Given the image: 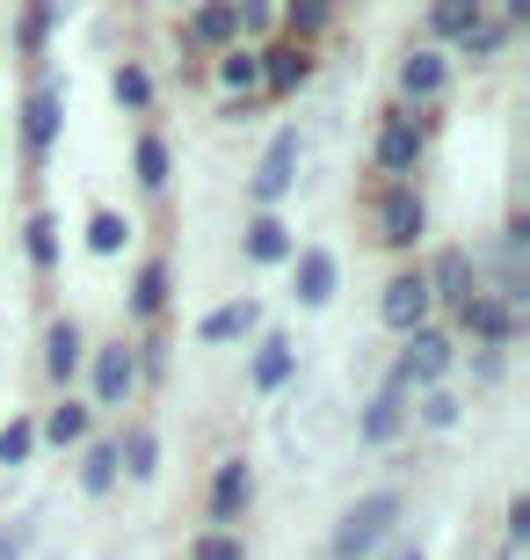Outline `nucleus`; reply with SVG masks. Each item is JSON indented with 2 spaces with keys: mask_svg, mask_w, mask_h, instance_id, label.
<instances>
[{
  "mask_svg": "<svg viewBox=\"0 0 530 560\" xmlns=\"http://www.w3.org/2000/svg\"><path fill=\"white\" fill-rule=\"evenodd\" d=\"M444 88H450V59L436 51V44H422V51L400 59V103H408V109H436V103H444Z\"/></svg>",
  "mask_w": 530,
  "mask_h": 560,
  "instance_id": "nucleus-13",
  "label": "nucleus"
},
{
  "mask_svg": "<svg viewBox=\"0 0 530 560\" xmlns=\"http://www.w3.org/2000/svg\"><path fill=\"white\" fill-rule=\"evenodd\" d=\"M87 436H95V408H87V400H73V394H66L59 408L37 422V444H59V452H81Z\"/></svg>",
  "mask_w": 530,
  "mask_h": 560,
  "instance_id": "nucleus-22",
  "label": "nucleus"
},
{
  "mask_svg": "<svg viewBox=\"0 0 530 560\" xmlns=\"http://www.w3.org/2000/svg\"><path fill=\"white\" fill-rule=\"evenodd\" d=\"M247 502H255V466L247 458H225L211 474V532H240Z\"/></svg>",
  "mask_w": 530,
  "mask_h": 560,
  "instance_id": "nucleus-14",
  "label": "nucleus"
},
{
  "mask_svg": "<svg viewBox=\"0 0 530 560\" xmlns=\"http://www.w3.org/2000/svg\"><path fill=\"white\" fill-rule=\"evenodd\" d=\"M167 299H175V270H167V255H145L139 277H131V291H123V313L139 320V328H153L167 313Z\"/></svg>",
  "mask_w": 530,
  "mask_h": 560,
  "instance_id": "nucleus-16",
  "label": "nucleus"
},
{
  "mask_svg": "<svg viewBox=\"0 0 530 560\" xmlns=\"http://www.w3.org/2000/svg\"><path fill=\"white\" fill-rule=\"evenodd\" d=\"M327 22H334V0H284V8H276V30H284L291 44L327 37Z\"/></svg>",
  "mask_w": 530,
  "mask_h": 560,
  "instance_id": "nucleus-28",
  "label": "nucleus"
},
{
  "mask_svg": "<svg viewBox=\"0 0 530 560\" xmlns=\"http://www.w3.org/2000/svg\"><path fill=\"white\" fill-rule=\"evenodd\" d=\"M502 22H509V30H523V22H530V0H502Z\"/></svg>",
  "mask_w": 530,
  "mask_h": 560,
  "instance_id": "nucleus-40",
  "label": "nucleus"
},
{
  "mask_svg": "<svg viewBox=\"0 0 530 560\" xmlns=\"http://www.w3.org/2000/svg\"><path fill=\"white\" fill-rule=\"evenodd\" d=\"M117 474H123V480H139V488L161 474V436L145 430V422H131V430L117 436Z\"/></svg>",
  "mask_w": 530,
  "mask_h": 560,
  "instance_id": "nucleus-23",
  "label": "nucleus"
},
{
  "mask_svg": "<svg viewBox=\"0 0 530 560\" xmlns=\"http://www.w3.org/2000/svg\"><path fill=\"white\" fill-rule=\"evenodd\" d=\"M30 458H37V422L8 416L0 422V466H30Z\"/></svg>",
  "mask_w": 530,
  "mask_h": 560,
  "instance_id": "nucleus-34",
  "label": "nucleus"
},
{
  "mask_svg": "<svg viewBox=\"0 0 530 560\" xmlns=\"http://www.w3.org/2000/svg\"><path fill=\"white\" fill-rule=\"evenodd\" d=\"M117 436H87L81 444V495H109L117 488Z\"/></svg>",
  "mask_w": 530,
  "mask_h": 560,
  "instance_id": "nucleus-27",
  "label": "nucleus"
},
{
  "mask_svg": "<svg viewBox=\"0 0 530 560\" xmlns=\"http://www.w3.org/2000/svg\"><path fill=\"white\" fill-rule=\"evenodd\" d=\"M255 335H262V306L255 299H225V306H211L197 320V342L204 350H233V342H255Z\"/></svg>",
  "mask_w": 530,
  "mask_h": 560,
  "instance_id": "nucleus-15",
  "label": "nucleus"
},
{
  "mask_svg": "<svg viewBox=\"0 0 530 560\" xmlns=\"http://www.w3.org/2000/svg\"><path fill=\"white\" fill-rule=\"evenodd\" d=\"M356 436H364L370 452H386V444H400V436H408V394H400L392 378L364 400V422H356Z\"/></svg>",
  "mask_w": 530,
  "mask_h": 560,
  "instance_id": "nucleus-17",
  "label": "nucleus"
},
{
  "mask_svg": "<svg viewBox=\"0 0 530 560\" xmlns=\"http://www.w3.org/2000/svg\"><path fill=\"white\" fill-rule=\"evenodd\" d=\"M81 364H87L81 320H51V328H44V378H51V386H73V378H81Z\"/></svg>",
  "mask_w": 530,
  "mask_h": 560,
  "instance_id": "nucleus-21",
  "label": "nucleus"
},
{
  "mask_svg": "<svg viewBox=\"0 0 530 560\" xmlns=\"http://www.w3.org/2000/svg\"><path fill=\"white\" fill-rule=\"evenodd\" d=\"M450 364H458V335L436 328V320H422L414 335H400V364H392V386L400 394H428V386H444Z\"/></svg>",
  "mask_w": 530,
  "mask_h": 560,
  "instance_id": "nucleus-2",
  "label": "nucleus"
},
{
  "mask_svg": "<svg viewBox=\"0 0 530 560\" xmlns=\"http://www.w3.org/2000/svg\"><path fill=\"white\" fill-rule=\"evenodd\" d=\"M175 8H197V0H175Z\"/></svg>",
  "mask_w": 530,
  "mask_h": 560,
  "instance_id": "nucleus-43",
  "label": "nucleus"
},
{
  "mask_svg": "<svg viewBox=\"0 0 530 560\" xmlns=\"http://www.w3.org/2000/svg\"><path fill=\"white\" fill-rule=\"evenodd\" d=\"M123 241H131V219L123 211H95L87 219V248L95 255H123Z\"/></svg>",
  "mask_w": 530,
  "mask_h": 560,
  "instance_id": "nucleus-36",
  "label": "nucleus"
},
{
  "mask_svg": "<svg viewBox=\"0 0 530 560\" xmlns=\"http://www.w3.org/2000/svg\"><path fill=\"white\" fill-rule=\"evenodd\" d=\"M182 44L189 51H233L240 44V22H233V0H197L182 22Z\"/></svg>",
  "mask_w": 530,
  "mask_h": 560,
  "instance_id": "nucleus-20",
  "label": "nucleus"
},
{
  "mask_svg": "<svg viewBox=\"0 0 530 560\" xmlns=\"http://www.w3.org/2000/svg\"><path fill=\"white\" fill-rule=\"evenodd\" d=\"M502 364H509V350H472V378H480V386H494Z\"/></svg>",
  "mask_w": 530,
  "mask_h": 560,
  "instance_id": "nucleus-38",
  "label": "nucleus"
},
{
  "mask_svg": "<svg viewBox=\"0 0 530 560\" xmlns=\"http://www.w3.org/2000/svg\"><path fill=\"white\" fill-rule=\"evenodd\" d=\"M59 131H66V81H37L22 95V161L44 167L51 145H59Z\"/></svg>",
  "mask_w": 530,
  "mask_h": 560,
  "instance_id": "nucleus-5",
  "label": "nucleus"
},
{
  "mask_svg": "<svg viewBox=\"0 0 530 560\" xmlns=\"http://www.w3.org/2000/svg\"><path fill=\"white\" fill-rule=\"evenodd\" d=\"M480 15H487V0H428V37H436V44H458Z\"/></svg>",
  "mask_w": 530,
  "mask_h": 560,
  "instance_id": "nucleus-29",
  "label": "nucleus"
},
{
  "mask_svg": "<svg viewBox=\"0 0 530 560\" xmlns=\"http://www.w3.org/2000/svg\"><path fill=\"white\" fill-rule=\"evenodd\" d=\"M422 145H428L422 109L392 103L386 117H378V145H370V161H378V175H386V183H414V167H422Z\"/></svg>",
  "mask_w": 530,
  "mask_h": 560,
  "instance_id": "nucleus-3",
  "label": "nucleus"
},
{
  "mask_svg": "<svg viewBox=\"0 0 530 560\" xmlns=\"http://www.w3.org/2000/svg\"><path fill=\"white\" fill-rule=\"evenodd\" d=\"M131 175H139V189H153V197L167 189V175H175V153H167L161 131H139V139H131Z\"/></svg>",
  "mask_w": 530,
  "mask_h": 560,
  "instance_id": "nucleus-25",
  "label": "nucleus"
},
{
  "mask_svg": "<svg viewBox=\"0 0 530 560\" xmlns=\"http://www.w3.org/2000/svg\"><path fill=\"white\" fill-rule=\"evenodd\" d=\"M422 277H428V306L458 313L472 291H480V255H472V248H436V262H428Z\"/></svg>",
  "mask_w": 530,
  "mask_h": 560,
  "instance_id": "nucleus-10",
  "label": "nucleus"
},
{
  "mask_svg": "<svg viewBox=\"0 0 530 560\" xmlns=\"http://www.w3.org/2000/svg\"><path fill=\"white\" fill-rule=\"evenodd\" d=\"M458 335H466L472 350H509L516 335H523V306L494 299V291H472L466 306H458Z\"/></svg>",
  "mask_w": 530,
  "mask_h": 560,
  "instance_id": "nucleus-6",
  "label": "nucleus"
},
{
  "mask_svg": "<svg viewBox=\"0 0 530 560\" xmlns=\"http://www.w3.org/2000/svg\"><path fill=\"white\" fill-rule=\"evenodd\" d=\"M262 51V95H298V88L313 81V44H291V37H269V44H255Z\"/></svg>",
  "mask_w": 530,
  "mask_h": 560,
  "instance_id": "nucleus-11",
  "label": "nucleus"
},
{
  "mask_svg": "<svg viewBox=\"0 0 530 560\" xmlns=\"http://www.w3.org/2000/svg\"><path fill=\"white\" fill-rule=\"evenodd\" d=\"M189 560H247V539L240 532H197V539H189Z\"/></svg>",
  "mask_w": 530,
  "mask_h": 560,
  "instance_id": "nucleus-37",
  "label": "nucleus"
},
{
  "mask_svg": "<svg viewBox=\"0 0 530 560\" xmlns=\"http://www.w3.org/2000/svg\"><path fill=\"white\" fill-rule=\"evenodd\" d=\"M22 546H30V532H0V560H22Z\"/></svg>",
  "mask_w": 530,
  "mask_h": 560,
  "instance_id": "nucleus-41",
  "label": "nucleus"
},
{
  "mask_svg": "<svg viewBox=\"0 0 530 560\" xmlns=\"http://www.w3.org/2000/svg\"><path fill=\"white\" fill-rule=\"evenodd\" d=\"M211 73H219L225 95H262V51H255V44H233V51H219V66H211Z\"/></svg>",
  "mask_w": 530,
  "mask_h": 560,
  "instance_id": "nucleus-26",
  "label": "nucleus"
},
{
  "mask_svg": "<svg viewBox=\"0 0 530 560\" xmlns=\"http://www.w3.org/2000/svg\"><path fill=\"white\" fill-rule=\"evenodd\" d=\"M392 560H422V546H400V553H392Z\"/></svg>",
  "mask_w": 530,
  "mask_h": 560,
  "instance_id": "nucleus-42",
  "label": "nucleus"
},
{
  "mask_svg": "<svg viewBox=\"0 0 530 560\" xmlns=\"http://www.w3.org/2000/svg\"><path fill=\"white\" fill-rule=\"evenodd\" d=\"M51 22H59V0H22V22H15V51L22 59H44Z\"/></svg>",
  "mask_w": 530,
  "mask_h": 560,
  "instance_id": "nucleus-31",
  "label": "nucleus"
},
{
  "mask_svg": "<svg viewBox=\"0 0 530 560\" xmlns=\"http://www.w3.org/2000/svg\"><path fill=\"white\" fill-rule=\"evenodd\" d=\"M22 255H30V270L37 277H51L59 270V211H30V219H22Z\"/></svg>",
  "mask_w": 530,
  "mask_h": 560,
  "instance_id": "nucleus-24",
  "label": "nucleus"
},
{
  "mask_svg": "<svg viewBox=\"0 0 530 560\" xmlns=\"http://www.w3.org/2000/svg\"><path fill=\"white\" fill-rule=\"evenodd\" d=\"M291 248H298V233L276 219V211H255L240 226V255L255 262V270H276V262H291Z\"/></svg>",
  "mask_w": 530,
  "mask_h": 560,
  "instance_id": "nucleus-19",
  "label": "nucleus"
},
{
  "mask_svg": "<svg viewBox=\"0 0 530 560\" xmlns=\"http://www.w3.org/2000/svg\"><path fill=\"white\" fill-rule=\"evenodd\" d=\"M233 22H240V44H269L276 37V0H233Z\"/></svg>",
  "mask_w": 530,
  "mask_h": 560,
  "instance_id": "nucleus-35",
  "label": "nucleus"
},
{
  "mask_svg": "<svg viewBox=\"0 0 530 560\" xmlns=\"http://www.w3.org/2000/svg\"><path fill=\"white\" fill-rule=\"evenodd\" d=\"M298 153H306V145H298V131H276V139H269L262 167H255V183H247L255 211H276L291 189H298Z\"/></svg>",
  "mask_w": 530,
  "mask_h": 560,
  "instance_id": "nucleus-8",
  "label": "nucleus"
},
{
  "mask_svg": "<svg viewBox=\"0 0 530 560\" xmlns=\"http://www.w3.org/2000/svg\"><path fill=\"white\" fill-rule=\"evenodd\" d=\"M291 378H298V342H291V335H255L247 386H255V394H284Z\"/></svg>",
  "mask_w": 530,
  "mask_h": 560,
  "instance_id": "nucleus-18",
  "label": "nucleus"
},
{
  "mask_svg": "<svg viewBox=\"0 0 530 560\" xmlns=\"http://www.w3.org/2000/svg\"><path fill=\"white\" fill-rule=\"evenodd\" d=\"M139 394V364H131V342H103V350H87V408H123V400Z\"/></svg>",
  "mask_w": 530,
  "mask_h": 560,
  "instance_id": "nucleus-7",
  "label": "nucleus"
},
{
  "mask_svg": "<svg viewBox=\"0 0 530 560\" xmlns=\"http://www.w3.org/2000/svg\"><path fill=\"white\" fill-rule=\"evenodd\" d=\"M408 422H422V430H458V422H466V400L450 394V386H428V394L408 400Z\"/></svg>",
  "mask_w": 530,
  "mask_h": 560,
  "instance_id": "nucleus-30",
  "label": "nucleus"
},
{
  "mask_svg": "<svg viewBox=\"0 0 530 560\" xmlns=\"http://www.w3.org/2000/svg\"><path fill=\"white\" fill-rule=\"evenodd\" d=\"M530 539V495H516L509 502V546H523Z\"/></svg>",
  "mask_w": 530,
  "mask_h": 560,
  "instance_id": "nucleus-39",
  "label": "nucleus"
},
{
  "mask_svg": "<svg viewBox=\"0 0 530 560\" xmlns=\"http://www.w3.org/2000/svg\"><path fill=\"white\" fill-rule=\"evenodd\" d=\"M509 37H516V30H509L502 15H480L466 37H458V51H466L472 66H487V59H502V51H509Z\"/></svg>",
  "mask_w": 530,
  "mask_h": 560,
  "instance_id": "nucleus-33",
  "label": "nucleus"
},
{
  "mask_svg": "<svg viewBox=\"0 0 530 560\" xmlns=\"http://www.w3.org/2000/svg\"><path fill=\"white\" fill-rule=\"evenodd\" d=\"M284 270H291V299H298L306 313H320L327 299H334V284H342V262H334L327 248H291Z\"/></svg>",
  "mask_w": 530,
  "mask_h": 560,
  "instance_id": "nucleus-12",
  "label": "nucleus"
},
{
  "mask_svg": "<svg viewBox=\"0 0 530 560\" xmlns=\"http://www.w3.org/2000/svg\"><path fill=\"white\" fill-rule=\"evenodd\" d=\"M109 95H117L123 117H145V109H153V73H145L139 59H123L117 73H109Z\"/></svg>",
  "mask_w": 530,
  "mask_h": 560,
  "instance_id": "nucleus-32",
  "label": "nucleus"
},
{
  "mask_svg": "<svg viewBox=\"0 0 530 560\" xmlns=\"http://www.w3.org/2000/svg\"><path fill=\"white\" fill-rule=\"evenodd\" d=\"M392 524H400V495H392V488H370V495H356L342 510V524H334L327 553H334V560H370L378 546L392 539Z\"/></svg>",
  "mask_w": 530,
  "mask_h": 560,
  "instance_id": "nucleus-1",
  "label": "nucleus"
},
{
  "mask_svg": "<svg viewBox=\"0 0 530 560\" xmlns=\"http://www.w3.org/2000/svg\"><path fill=\"white\" fill-rule=\"evenodd\" d=\"M370 226H378V248L414 255V248H422V233H428L422 189H414V183H386V189H378V205H370Z\"/></svg>",
  "mask_w": 530,
  "mask_h": 560,
  "instance_id": "nucleus-4",
  "label": "nucleus"
},
{
  "mask_svg": "<svg viewBox=\"0 0 530 560\" xmlns=\"http://www.w3.org/2000/svg\"><path fill=\"white\" fill-rule=\"evenodd\" d=\"M428 313H436V306H428V277L422 270H392L386 291H378V320H386L392 335H414Z\"/></svg>",
  "mask_w": 530,
  "mask_h": 560,
  "instance_id": "nucleus-9",
  "label": "nucleus"
}]
</instances>
